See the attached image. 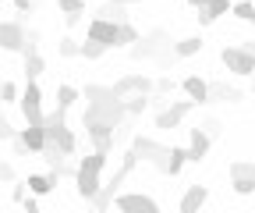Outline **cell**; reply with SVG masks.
<instances>
[{"label":"cell","instance_id":"obj_1","mask_svg":"<svg viewBox=\"0 0 255 213\" xmlns=\"http://www.w3.org/2000/svg\"><path fill=\"white\" fill-rule=\"evenodd\" d=\"M64 114H68V110H60V107H57L53 114H46V117H43V128H46V142L57 146L64 157H71L78 142H75V135H71V128H68V121H64Z\"/></svg>","mask_w":255,"mask_h":213},{"label":"cell","instance_id":"obj_2","mask_svg":"<svg viewBox=\"0 0 255 213\" xmlns=\"http://www.w3.org/2000/svg\"><path fill=\"white\" fill-rule=\"evenodd\" d=\"M18 107H21V114H25V125H43V89H39V82L36 78H28L25 82V89H21V96H18Z\"/></svg>","mask_w":255,"mask_h":213},{"label":"cell","instance_id":"obj_3","mask_svg":"<svg viewBox=\"0 0 255 213\" xmlns=\"http://www.w3.org/2000/svg\"><path fill=\"white\" fill-rule=\"evenodd\" d=\"M220 60H223V68L234 71V75H255V53H248L245 46H223Z\"/></svg>","mask_w":255,"mask_h":213},{"label":"cell","instance_id":"obj_4","mask_svg":"<svg viewBox=\"0 0 255 213\" xmlns=\"http://www.w3.org/2000/svg\"><path fill=\"white\" fill-rule=\"evenodd\" d=\"M131 149L138 153V160L156 164L159 171H163V164H167V149H170V146H159V142H152L149 135H135V139H131Z\"/></svg>","mask_w":255,"mask_h":213},{"label":"cell","instance_id":"obj_5","mask_svg":"<svg viewBox=\"0 0 255 213\" xmlns=\"http://www.w3.org/2000/svg\"><path fill=\"white\" fill-rule=\"evenodd\" d=\"M195 107H199L195 100H181V103H170L167 110H159V114H156V128H163V132H167V128H181V121H184L191 110H195Z\"/></svg>","mask_w":255,"mask_h":213},{"label":"cell","instance_id":"obj_6","mask_svg":"<svg viewBox=\"0 0 255 213\" xmlns=\"http://www.w3.org/2000/svg\"><path fill=\"white\" fill-rule=\"evenodd\" d=\"M114 206L124 210V213H156V199L145 196V192H124V196H114Z\"/></svg>","mask_w":255,"mask_h":213},{"label":"cell","instance_id":"obj_7","mask_svg":"<svg viewBox=\"0 0 255 213\" xmlns=\"http://www.w3.org/2000/svg\"><path fill=\"white\" fill-rule=\"evenodd\" d=\"M209 146H213V132L209 128H188V160L191 164H202L206 153H209Z\"/></svg>","mask_w":255,"mask_h":213},{"label":"cell","instance_id":"obj_8","mask_svg":"<svg viewBox=\"0 0 255 213\" xmlns=\"http://www.w3.org/2000/svg\"><path fill=\"white\" fill-rule=\"evenodd\" d=\"M85 39H96V43H103L107 50L117 46V21L110 18H92L89 28H85Z\"/></svg>","mask_w":255,"mask_h":213},{"label":"cell","instance_id":"obj_9","mask_svg":"<svg viewBox=\"0 0 255 213\" xmlns=\"http://www.w3.org/2000/svg\"><path fill=\"white\" fill-rule=\"evenodd\" d=\"M25 46V25L21 21H0V50L18 53Z\"/></svg>","mask_w":255,"mask_h":213},{"label":"cell","instance_id":"obj_10","mask_svg":"<svg viewBox=\"0 0 255 213\" xmlns=\"http://www.w3.org/2000/svg\"><path fill=\"white\" fill-rule=\"evenodd\" d=\"M100 185H103V181H100V171H89V167L78 164V171H75V192H78L85 203L100 192Z\"/></svg>","mask_w":255,"mask_h":213},{"label":"cell","instance_id":"obj_11","mask_svg":"<svg viewBox=\"0 0 255 213\" xmlns=\"http://www.w3.org/2000/svg\"><path fill=\"white\" fill-rule=\"evenodd\" d=\"M110 89H114L121 100H124L128 93H145V96H149V93H152V78H145V75H124V78H117Z\"/></svg>","mask_w":255,"mask_h":213},{"label":"cell","instance_id":"obj_12","mask_svg":"<svg viewBox=\"0 0 255 213\" xmlns=\"http://www.w3.org/2000/svg\"><path fill=\"white\" fill-rule=\"evenodd\" d=\"M18 139L28 146V153H32V157H39V153H43V146H46V128H43V125H25V128L18 132Z\"/></svg>","mask_w":255,"mask_h":213},{"label":"cell","instance_id":"obj_13","mask_svg":"<svg viewBox=\"0 0 255 213\" xmlns=\"http://www.w3.org/2000/svg\"><path fill=\"white\" fill-rule=\"evenodd\" d=\"M181 85H184L188 100H195L199 107H202V103H209V82H206L202 75H188V78H184Z\"/></svg>","mask_w":255,"mask_h":213},{"label":"cell","instance_id":"obj_14","mask_svg":"<svg viewBox=\"0 0 255 213\" xmlns=\"http://www.w3.org/2000/svg\"><path fill=\"white\" fill-rule=\"evenodd\" d=\"M206 199H209V189H206V185H188V192H184V199H181V213H195V210H202Z\"/></svg>","mask_w":255,"mask_h":213},{"label":"cell","instance_id":"obj_15","mask_svg":"<svg viewBox=\"0 0 255 213\" xmlns=\"http://www.w3.org/2000/svg\"><path fill=\"white\" fill-rule=\"evenodd\" d=\"M25 189H28L32 196H50V192L57 189V178H53V174H28V178H25Z\"/></svg>","mask_w":255,"mask_h":213},{"label":"cell","instance_id":"obj_16","mask_svg":"<svg viewBox=\"0 0 255 213\" xmlns=\"http://www.w3.org/2000/svg\"><path fill=\"white\" fill-rule=\"evenodd\" d=\"M231 4H234V0H209L206 7H199V25H213L220 14L231 11Z\"/></svg>","mask_w":255,"mask_h":213},{"label":"cell","instance_id":"obj_17","mask_svg":"<svg viewBox=\"0 0 255 213\" xmlns=\"http://www.w3.org/2000/svg\"><path fill=\"white\" fill-rule=\"evenodd\" d=\"M184 164H188V149H184V146H170V149H167V164H163V174L177 178Z\"/></svg>","mask_w":255,"mask_h":213},{"label":"cell","instance_id":"obj_18","mask_svg":"<svg viewBox=\"0 0 255 213\" xmlns=\"http://www.w3.org/2000/svg\"><path fill=\"white\" fill-rule=\"evenodd\" d=\"M199 50H202V36H184V39L174 43V57H191Z\"/></svg>","mask_w":255,"mask_h":213},{"label":"cell","instance_id":"obj_19","mask_svg":"<svg viewBox=\"0 0 255 213\" xmlns=\"http://www.w3.org/2000/svg\"><path fill=\"white\" fill-rule=\"evenodd\" d=\"M43 71H46V60L39 57V50L25 53V78H39Z\"/></svg>","mask_w":255,"mask_h":213},{"label":"cell","instance_id":"obj_20","mask_svg":"<svg viewBox=\"0 0 255 213\" xmlns=\"http://www.w3.org/2000/svg\"><path fill=\"white\" fill-rule=\"evenodd\" d=\"M209 100H227V103H238V100H241V93H238V89H231V85H223V82H213V85H209Z\"/></svg>","mask_w":255,"mask_h":213},{"label":"cell","instance_id":"obj_21","mask_svg":"<svg viewBox=\"0 0 255 213\" xmlns=\"http://www.w3.org/2000/svg\"><path fill=\"white\" fill-rule=\"evenodd\" d=\"M131 43H138V28L131 21H121L117 25V46H131Z\"/></svg>","mask_w":255,"mask_h":213},{"label":"cell","instance_id":"obj_22","mask_svg":"<svg viewBox=\"0 0 255 213\" xmlns=\"http://www.w3.org/2000/svg\"><path fill=\"white\" fill-rule=\"evenodd\" d=\"M75 100H78V89L75 85H57V107L60 110H71Z\"/></svg>","mask_w":255,"mask_h":213},{"label":"cell","instance_id":"obj_23","mask_svg":"<svg viewBox=\"0 0 255 213\" xmlns=\"http://www.w3.org/2000/svg\"><path fill=\"white\" fill-rule=\"evenodd\" d=\"M103 53H107V46H103V43H96V39L78 43V57H85V60H100Z\"/></svg>","mask_w":255,"mask_h":213},{"label":"cell","instance_id":"obj_24","mask_svg":"<svg viewBox=\"0 0 255 213\" xmlns=\"http://www.w3.org/2000/svg\"><path fill=\"white\" fill-rule=\"evenodd\" d=\"M231 14L238 21H252L255 18V0H238V4H231Z\"/></svg>","mask_w":255,"mask_h":213},{"label":"cell","instance_id":"obj_25","mask_svg":"<svg viewBox=\"0 0 255 213\" xmlns=\"http://www.w3.org/2000/svg\"><path fill=\"white\" fill-rule=\"evenodd\" d=\"M231 181H255V164H231Z\"/></svg>","mask_w":255,"mask_h":213},{"label":"cell","instance_id":"obj_26","mask_svg":"<svg viewBox=\"0 0 255 213\" xmlns=\"http://www.w3.org/2000/svg\"><path fill=\"white\" fill-rule=\"evenodd\" d=\"M18 96H21V89L14 82H0V103H18Z\"/></svg>","mask_w":255,"mask_h":213},{"label":"cell","instance_id":"obj_27","mask_svg":"<svg viewBox=\"0 0 255 213\" xmlns=\"http://www.w3.org/2000/svg\"><path fill=\"white\" fill-rule=\"evenodd\" d=\"M57 53H60V57H78V43H75L71 36H64V39L57 43Z\"/></svg>","mask_w":255,"mask_h":213},{"label":"cell","instance_id":"obj_28","mask_svg":"<svg viewBox=\"0 0 255 213\" xmlns=\"http://www.w3.org/2000/svg\"><path fill=\"white\" fill-rule=\"evenodd\" d=\"M57 7H60L64 14H82V11H85V0H57Z\"/></svg>","mask_w":255,"mask_h":213},{"label":"cell","instance_id":"obj_29","mask_svg":"<svg viewBox=\"0 0 255 213\" xmlns=\"http://www.w3.org/2000/svg\"><path fill=\"white\" fill-rule=\"evenodd\" d=\"M174 89H177V82H174V78H156V82H152V93H159V96L174 93Z\"/></svg>","mask_w":255,"mask_h":213},{"label":"cell","instance_id":"obj_30","mask_svg":"<svg viewBox=\"0 0 255 213\" xmlns=\"http://www.w3.org/2000/svg\"><path fill=\"white\" fill-rule=\"evenodd\" d=\"M135 164H138V153H135V149H128L124 160H121V171H124V174H131V171H135Z\"/></svg>","mask_w":255,"mask_h":213},{"label":"cell","instance_id":"obj_31","mask_svg":"<svg viewBox=\"0 0 255 213\" xmlns=\"http://www.w3.org/2000/svg\"><path fill=\"white\" fill-rule=\"evenodd\" d=\"M231 189H234L238 196H252V192H255V181H231Z\"/></svg>","mask_w":255,"mask_h":213},{"label":"cell","instance_id":"obj_32","mask_svg":"<svg viewBox=\"0 0 255 213\" xmlns=\"http://www.w3.org/2000/svg\"><path fill=\"white\" fill-rule=\"evenodd\" d=\"M14 132H18V128H11V121L0 117V142H11V139H14Z\"/></svg>","mask_w":255,"mask_h":213},{"label":"cell","instance_id":"obj_33","mask_svg":"<svg viewBox=\"0 0 255 213\" xmlns=\"http://www.w3.org/2000/svg\"><path fill=\"white\" fill-rule=\"evenodd\" d=\"M0 181H7V185H14V167L7 160H0Z\"/></svg>","mask_w":255,"mask_h":213},{"label":"cell","instance_id":"obj_34","mask_svg":"<svg viewBox=\"0 0 255 213\" xmlns=\"http://www.w3.org/2000/svg\"><path fill=\"white\" fill-rule=\"evenodd\" d=\"M21 206H25V213H36V210H39V199H36V196H25Z\"/></svg>","mask_w":255,"mask_h":213},{"label":"cell","instance_id":"obj_35","mask_svg":"<svg viewBox=\"0 0 255 213\" xmlns=\"http://www.w3.org/2000/svg\"><path fill=\"white\" fill-rule=\"evenodd\" d=\"M32 4H36V0H14V7H18V14H28V11H32Z\"/></svg>","mask_w":255,"mask_h":213},{"label":"cell","instance_id":"obj_36","mask_svg":"<svg viewBox=\"0 0 255 213\" xmlns=\"http://www.w3.org/2000/svg\"><path fill=\"white\" fill-rule=\"evenodd\" d=\"M11 199H14V203H21V199H25V181H18V185H14V192H11Z\"/></svg>","mask_w":255,"mask_h":213},{"label":"cell","instance_id":"obj_37","mask_svg":"<svg viewBox=\"0 0 255 213\" xmlns=\"http://www.w3.org/2000/svg\"><path fill=\"white\" fill-rule=\"evenodd\" d=\"M64 21H68V28H75V25L82 21V14H64Z\"/></svg>","mask_w":255,"mask_h":213},{"label":"cell","instance_id":"obj_38","mask_svg":"<svg viewBox=\"0 0 255 213\" xmlns=\"http://www.w3.org/2000/svg\"><path fill=\"white\" fill-rule=\"evenodd\" d=\"M188 4L195 7V11H199V7H206V4H209V0H188Z\"/></svg>","mask_w":255,"mask_h":213},{"label":"cell","instance_id":"obj_39","mask_svg":"<svg viewBox=\"0 0 255 213\" xmlns=\"http://www.w3.org/2000/svg\"><path fill=\"white\" fill-rule=\"evenodd\" d=\"M241 46H245L248 53H255V39H248V43H241Z\"/></svg>","mask_w":255,"mask_h":213},{"label":"cell","instance_id":"obj_40","mask_svg":"<svg viewBox=\"0 0 255 213\" xmlns=\"http://www.w3.org/2000/svg\"><path fill=\"white\" fill-rule=\"evenodd\" d=\"M110 4H135V0H110Z\"/></svg>","mask_w":255,"mask_h":213},{"label":"cell","instance_id":"obj_41","mask_svg":"<svg viewBox=\"0 0 255 213\" xmlns=\"http://www.w3.org/2000/svg\"><path fill=\"white\" fill-rule=\"evenodd\" d=\"M0 107H4V103H0ZM0 117H4V114H0Z\"/></svg>","mask_w":255,"mask_h":213},{"label":"cell","instance_id":"obj_42","mask_svg":"<svg viewBox=\"0 0 255 213\" xmlns=\"http://www.w3.org/2000/svg\"><path fill=\"white\" fill-rule=\"evenodd\" d=\"M252 25H255V18H252Z\"/></svg>","mask_w":255,"mask_h":213},{"label":"cell","instance_id":"obj_43","mask_svg":"<svg viewBox=\"0 0 255 213\" xmlns=\"http://www.w3.org/2000/svg\"><path fill=\"white\" fill-rule=\"evenodd\" d=\"M0 4H4V0H0Z\"/></svg>","mask_w":255,"mask_h":213}]
</instances>
